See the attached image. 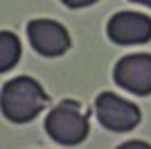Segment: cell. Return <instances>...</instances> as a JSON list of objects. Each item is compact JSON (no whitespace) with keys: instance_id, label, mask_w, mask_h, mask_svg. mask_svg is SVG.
<instances>
[{"instance_id":"cell-3","label":"cell","mask_w":151,"mask_h":149,"mask_svg":"<svg viewBox=\"0 0 151 149\" xmlns=\"http://www.w3.org/2000/svg\"><path fill=\"white\" fill-rule=\"evenodd\" d=\"M95 113H97V120L104 129L108 131H117V133H124V131H131L140 124L142 113L133 102L124 97H117L115 93H99L95 99Z\"/></svg>"},{"instance_id":"cell-8","label":"cell","mask_w":151,"mask_h":149,"mask_svg":"<svg viewBox=\"0 0 151 149\" xmlns=\"http://www.w3.org/2000/svg\"><path fill=\"white\" fill-rule=\"evenodd\" d=\"M65 7H70V9H79V7H88L93 5V2H99V0H61Z\"/></svg>"},{"instance_id":"cell-2","label":"cell","mask_w":151,"mask_h":149,"mask_svg":"<svg viewBox=\"0 0 151 149\" xmlns=\"http://www.w3.org/2000/svg\"><path fill=\"white\" fill-rule=\"evenodd\" d=\"M45 131L59 145H81L88 136V118L86 113H81V104L77 99L59 102L45 118Z\"/></svg>"},{"instance_id":"cell-1","label":"cell","mask_w":151,"mask_h":149,"mask_svg":"<svg viewBox=\"0 0 151 149\" xmlns=\"http://www.w3.org/2000/svg\"><path fill=\"white\" fill-rule=\"evenodd\" d=\"M47 102H50L47 93L32 77H16V79L7 81L2 86V95H0L2 115L14 124L32 122L45 108Z\"/></svg>"},{"instance_id":"cell-4","label":"cell","mask_w":151,"mask_h":149,"mask_svg":"<svg viewBox=\"0 0 151 149\" xmlns=\"http://www.w3.org/2000/svg\"><path fill=\"white\" fill-rule=\"evenodd\" d=\"M27 38L32 48L43 56H61L70 48V34L61 23L50 18H36L27 23Z\"/></svg>"},{"instance_id":"cell-6","label":"cell","mask_w":151,"mask_h":149,"mask_svg":"<svg viewBox=\"0 0 151 149\" xmlns=\"http://www.w3.org/2000/svg\"><path fill=\"white\" fill-rule=\"evenodd\" d=\"M108 38L117 45H135L151 41V18L138 12H117L106 25Z\"/></svg>"},{"instance_id":"cell-7","label":"cell","mask_w":151,"mask_h":149,"mask_svg":"<svg viewBox=\"0 0 151 149\" xmlns=\"http://www.w3.org/2000/svg\"><path fill=\"white\" fill-rule=\"evenodd\" d=\"M20 59V41L12 32H0V72L9 70L18 63Z\"/></svg>"},{"instance_id":"cell-5","label":"cell","mask_w":151,"mask_h":149,"mask_svg":"<svg viewBox=\"0 0 151 149\" xmlns=\"http://www.w3.org/2000/svg\"><path fill=\"white\" fill-rule=\"evenodd\" d=\"M115 84L129 93L149 95L151 93V54H126L115 63Z\"/></svg>"},{"instance_id":"cell-9","label":"cell","mask_w":151,"mask_h":149,"mask_svg":"<svg viewBox=\"0 0 151 149\" xmlns=\"http://www.w3.org/2000/svg\"><path fill=\"white\" fill-rule=\"evenodd\" d=\"M117 149H151V145H147L145 140H129V142L120 145Z\"/></svg>"},{"instance_id":"cell-10","label":"cell","mask_w":151,"mask_h":149,"mask_svg":"<svg viewBox=\"0 0 151 149\" xmlns=\"http://www.w3.org/2000/svg\"><path fill=\"white\" fill-rule=\"evenodd\" d=\"M131 2H140V5H147V7H151V0H131Z\"/></svg>"}]
</instances>
